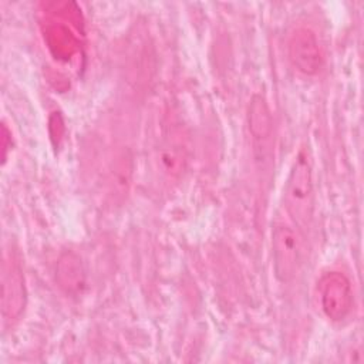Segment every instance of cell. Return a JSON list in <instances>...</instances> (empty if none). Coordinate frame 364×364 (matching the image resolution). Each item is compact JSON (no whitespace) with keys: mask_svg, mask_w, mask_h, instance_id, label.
I'll return each mask as SVG.
<instances>
[{"mask_svg":"<svg viewBox=\"0 0 364 364\" xmlns=\"http://www.w3.org/2000/svg\"><path fill=\"white\" fill-rule=\"evenodd\" d=\"M320 304L331 321L344 320L353 307V289L348 277L341 272H328L318 282Z\"/></svg>","mask_w":364,"mask_h":364,"instance_id":"obj_3","label":"cell"},{"mask_svg":"<svg viewBox=\"0 0 364 364\" xmlns=\"http://www.w3.org/2000/svg\"><path fill=\"white\" fill-rule=\"evenodd\" d=\"M158 164L164 176L168 179H179L188 165V149L183 142L168 139L158 152Z\"/></svg>","mask_w":364,"mask_h":364,"instance_id":"obj_8","label":"cell"},{"mask_svg":"<svg viewBox=\"0 0 364 364\" xmlns=\"http://www.w3.org/2000/svg\"><path fill=\"white\" fill-rule=\"evenodd\" d=\"M284 208L291 220L301 229H309L314 212V185L311 166L306 155L300 154L286 181Z\"/></svg>","mask_w":364,"mask_h":364,"instance_id":"obj_1","label":"cell"},{"mask_svg":"<svg viewBox=\"0 0 364 364\" xmlns=\"http://www.w3.org/2000/svg\"><path fill=\"white\" fill-rule=\"evenodd\" d=\"M50 48L55 55L70 57L75 51V38L64 26H53L47 31Z\"/></svg>","mask_w":364,"mask_h":364,"instance_id":"obj_10","label":"cell"},{"mask_svg":"<svg viewBox=\"0 0 364 364\" xmlns=\"http://www.w3.org/2000/svg\"><path fill=\"white\" fill-rule=\"evenodd\" d=\"M247 127L257 149L264 151L273 134V119L267 101L262 94H255L249 101Z\"/></svg>","mask_w":364,"mask_h":364,"instance_id":"obj_7","label":"cell"},{"mask_svg":"<svg viewBox=\"0 0 364 364\" xmlns=\"http://www.w3.org/2000/svg\"><path fill=\"white\" fill-rule=\"evenodd\" d=\"M272 255L274 274L280 282H290L300 266L301 243L293 228L279 223L272 232Z\"/></svg>","mask_w":364,"mask_h":364,"instance_id":"obj_2","label":"cell"},{"mask_svg":"<svg viewBox=\"0 0 364 364\" xmlns=\"http://www.w3.org/2000/svg\"><path fill=\"white\" fill-rule=\"evenodd\" d=\"M1 129H3V145H1V148H3V162L6 161V155H7V138H9V131H7V127L3 124V127H1Z\"/></svg>","mask_w":364,"mask_h":364,"instance_id":"obj_11","label":"cell"},{"mask_svg":"<svg viewBox=\"0 0 364 364\" xmlns=\"http://www.w3.org/2000/svg\"><path fill=\"white\" fill-rule=\"evenodd\" d=\"M132 156L128 151L121 152L112 162L108 183L114 199L122 200L127 196L132 181Z\"/></svg>","mask_w":364,"mask_h":364,"instance_id":"obj_9","label":"cell"},{"mask_svg":"<svg viewBox=\"0 0 364 364\" xmlns=\"http://www.w3.org/2000/svg\"><path fill=\"white\" fill-rule=\"evenodd\" d=\"M27 301V289L20 264L14 260L6 262L1 277V313L9 321L17 320Z\"/></svg>","mask_w":364,"mask_h":364,"instance_id":"obj_5","label":"cell"},{"mask_svg":"<svg viewBox=\"0 0 364 364\" xmlns=\"http://www.w3.org/2000/svg\"><path fill=\"white\" fill-rule=\"evenodd\" d=\"M289 58L304 75H314L323 67V53L316 33L309 27H297L289 40Z\"/></svg>","mask_w":364,"mask_h":364,"instance_id":"obj_4","label":"cell"},{"mask_svg":"<svg viewBox=\"0 0 364 364\" xmlns=\"http://www.w3.org/2000/svg\"><path fill=\"white\" fill-rule=\"evenodd\" d=\"M55 283L67 296H78L85 289V267L75 252L65 250L57 259Z\"/></svg>","mask_w":364,"mask_h":364,"instance_id":"obj_6","label":"cell"}]
</instances>
